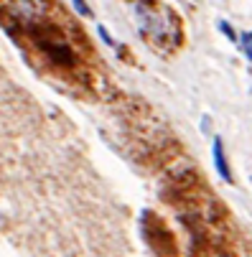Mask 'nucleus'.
I'll return each mask as SVG.
<instances>
[{"label": "nucleus", "instance_id": "nucleus-1", "mask_svg": "<svg viewBox=\"0 0 252 257\" xmlns=\"http://www.w3.org/2000/svg\"><path fill=\"white\" fill-rule=\"evenodd\" d=\"M13 13L21 16V18H36L41 11H44V3L41 0H13Z\"/></svg>", "mask_w": 252, "mask_h": 257}, {"label": "nucleus", "instance_id": "nucleus-2", "mask_svg": "<svg viewBox=\"0 0 252 257\" xmlns=\"http://www.w3.org/2000/svg\"><path fill=\"white\" fill-rule=\"evenodd\" d=\"M214 163H217L219 176H222L227 183H232V171H229V163H227V156H224V148H222V140H219V138L214 140Z\"/></svg>", "mask_w": 252, "mask_h": 257}, {"label": "nucleus", "instance_id": "nucleus-3", "mask_svg": "<svg viewBox=\"0 0 252 257\" xmlns=\"http://www.w3.org/2000/svg\"><path fill=\"white\" fill-rule=\"evenodd\" d=\"M242 51H244V59H252V51H249V33H242Z\"/></svg>", "mask_w": 252, "mask_h": 257}, {"label": "nucleus", "instance_id": "nucleus-4", "mask_svg": "<svg viewBox=\"0 0 252 257\" xmlns=\"http://www.w3.org/2000/svg\"><path fill=\"white\" fill-rule=\"evenodd\" d=\"M97 31H99V36H102V39H104V44H107V46H115V41H112V36H110V31H107L104 26H99Z\"/></svg>", "mask_w": 252, "mask_h": 257}, {"label": "nucleus", "instance_id": "nucleus-5", "mask_svg": "<svg viewBox=\"0 0 252 257\" xmlns=\"http://www.w3.org/2000/svg\"><path fill=\"white\" fill-rule=\"evenodd\" d=\"M74 8H77L82 16H92V11L87 8V3H84V0H74Z\"/></svg>", "mask_w": 252, "mask_h": 257}, {"label": "nucleus", "instance_id": "nucleus-6", "mask_svg": "<svg viewBox=\"0 0 252 257\" xmlns=\"http://www.w3.org/2000/svg\"><path fill=\"white\" fill-rule=\"evenodd\" d=\"M219 28H222V31H224V33L229 36V39L234 41V31H232V26H229V23H224V21H222V23H219Z\"/></svg>", "mask_w": 252, "mask_h": 257}]
</instances>
